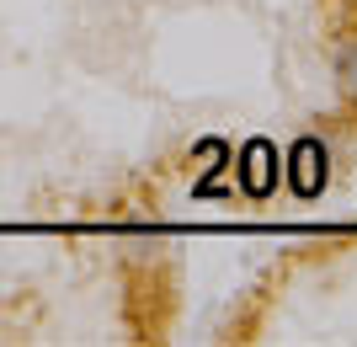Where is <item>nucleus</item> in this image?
Segmentation results:
<instances>
[]
</instances>
